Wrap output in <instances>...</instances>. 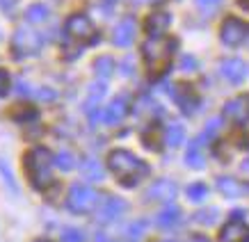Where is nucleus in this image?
<instances>
[{"instance_id":"f257e3e1","label":"nucleus","mask_w":249,"mask_h":242,"mask_svg":"<svg viewBox=\"0 0 249 242\" xmlns=\"http://www.w3.org/2000/svg\"><path fill=\"white\" fill-rule=\"evenodd\" d=\"M107 167L114 172V176L119 178L121 185H135L142 176L149 174V165L142 162L140 158H135L126 149H114L107 156Z\"/></svg>"},{"instance_id":"f03ea898","label":"nucleus","mask_w":249,"mask_h":242,"mask_svg":"<svg viewBox=\"0 0 249 242\" xmlns=\"http://www.w3.org/2000/svg\"><path fill=\"white\" fill-rule=\"evenodd\" d=\"M174 51H176V41L174 39H165V37H151L144 44V60L149 67V73L153 78L162 76L169 64H172Z\"/></svg>"},{"instance_id":"7ed1b4c3","label":"nucleus","mask_w":249,"mask_h":242,"mask_svg":"<svg viewBox=\"0 0 249 242\" xmlns=\"http://www.w3.org/2000/svg\"><path fill=\"white\" fill-rule=\"evenodd\" d=\"M51 167H53V156L48 153V149L37 146V149L28 151V156H25V172H28V178L37 190H48L53 185Z\"/></svg>"},{"instance_id":"20e7f679","label":"nucleus","mask_w":249,"mask_h":242,"mask_svg":"<svg viewBox=\"0 0 249 242\" xmlns=\"http://www.w3.org/2000/svg\"><path fill=\"white\" fill-rule=\"evenodd\" d=\"M67 37L71 41H76L78 46H87L96 41L98 32L85 14H73V16H69V21H67Z\"/></svg>"},{"instance_id":"39448f33","label":"nucleus","mask_w":249,"mask_h":242,"mask_svg":"<svg viewBox=\"0 0 249 242\" xmlns=\"http://www.w3.org/2000/svg\"><path fill=\"white\" fill-rule=\"evenodd\" d=\"M98 201V192H94L91 188L87 185H71L69 190V199H67V206L71 208L73 212H89L94 210V206Z\"/></svg>"},{"instance_id":"423d86ee","label":"nucleus","mask_w":249,"mask_h":242,"mask_svg":"<svg viewBox=\"0 0 249 242\" xmlns=\"http://www.w3.org/2000/svg\"><path fill=\"white\" fill-rule=\"evenodd\" d=\"M12 44H14L16 55H35V53H39V48H41V37H39L35 30L21 28V30H16Z\"/></svg>"},{"instance_id":"0eeeda50","label":"nucleus","mask_w":249,"mask_h":242,"mask_svg":"<svg viewBox=\"0 0 249 242\" xmlns=\"http://www.w3.org/2000/svg\"><path fill=\"white\" fill-rule=\"evenodd\" d=\"M249 25L240 18H227L224 25H222V41L227 46H238L247 39Z\"/></svg>"},{"instance_id":"6e6552de","label":"nucleus","mask_w":249,"mask_h":242,"mask_svg":"<svg viewBox=\"0 0 249 242\" xmlns=\"http://www.w3.org/2000/svg\"><path fill=\"white\" fill-rule=\"evenodd\" d=\"M126 201L119 197H106L98 206V212H96V220L98 222H114L119 220L121 215L126 212Z\"/></svg>"},{"instance_id":"1a4fd4ad","label":"nucleus","mask_w":249,"mask_h":242,"mask_svg":"<svg viewBox=\"0 0 249 242\" xmlns=\"http://www.w3.org/2000/svg\"><path fill=\"white\" fill-rule=\"evenodd\" d=\"M128 107H130L128 96H126V94H121V96H117V99L106 107V112H103V121H106L107 126H117V123H121V121L126 119Z\"/></svg>"},{"instance_id":"9d476101","label":"nucleus","mask_w":249,"mask_h":242,"mask_svg":"<svg viewBox=\"0 0 249 242\" xmlns=\"http://www.w3.org/2000/svg\"><path fill=\"white\" fill-rule=\"evenodd\" d=\"M149 199L151 201H162V204H169V201H174L176 199V194H178V188H176V183L169 181V178H160V181H156L149 188Z\"/></svg>"},{"instance_id":"9b49d317","label":"nucleus","mask_w":249,"mask_h":242,"mask_svg":"<svg viewBox=\"0 0 249 242\" xmlns=\"http://www.w3.org/2000/svg\"><path fill=\"white\" fill-rule=\"evenodd\" d=\"M224 117L235 123H245L249 119V96H238L224 105Z\"/></svg>"},{"instance_id":"f8f14e48","label":"nucleus","mask_w":249,"mask_h":242,"mask_svg":"<svg viewBox=\"0 0 249 242\" xmlns=\"http://www.w3.org/2000/svg\"><path fill=\"white\" fill-rule=\"evenodd\" d=\"M135 32H137V23L133 21V18H124L112 32L114 46H121V48L130 46L133 44V39H135Z\"/></svg>"},{"instance_id":"ddd939ff","label":"nucleus","mask_w":249,"mask_h":242,"mask_svg":"<svg viewBox=\"0 0 249 242\" xmlns=\"http://www.w3.org/2000/svg\"><path fill=\"white\" fill-rule=\"evenodd\" d=\"M219 71H222V76L227 78L229 83H242L245 80V73H247V67H245V62L238 60V57H231V60H224L219 64Z\"/></svg>"},{"instance_id":"4468645a","label":"nucleus","mask_w":249,"mask_h":242,"mask_svg":"<svg viewBox=\"0 0 249 242\" xmlns=\"http://www.w3.org/2000/svg\"><path fill=\"white\" fill-rule=\"evenodd\" d=\"M219 240L222 242H249V228L240 220H233L222 228Z\"/></svg>"},{"instance_id":"2eb2a0df","label":"nucleus","mask_w":249,"mask_h":242,"mask_svg":"<svg viewBox=\"0 0 249 242\" xmlns=\"http://www.w3.org/2000/svg\"><path fill=\"white\" fill-rule=\"evenodd\" d=\"M169 28V14L167 12H156L146 18V32L151 37H162Z\"/></svg>"},{"instance_id":"dca6fc26","label":"nucleus","mask_w":249,"mask_h":242,"mask_svg":"<svg viewBox=\"0 0 249 242\" xmlns=\"http://www.w3.org/2000/svg\"><path fill=\"white\" fill-rule=\"evenodd\" d=\"M174 96H176V101H178V105H181L183 112H195L196 110V96H195V91L190 89L188 85L183 83L178 85L176 89H174Z\"/></svg>"},{"instance_id":"f3484780","label":"nucleus","mask_w":249,"mask_h":242,"mask_svg":"<svg viewBox=\"0 0 249 242\" xmlns=\"http://www.w3.org/2000/svg\"><path fill=\"white\" fill-rule=\"evenodd\" d=\"M217 188L224 197H240L242 194V185L235 181V178H231V176H222V178H217Z\"/></svg>"},{"instance_id":"a211bd4d","label":"nucleus","mask_w":249,"mask_h":242,"mask_svg":"<svg viewBox=\"0 0 249 242\" xmlns=\"http://www.w3.org/2000/svg\"><path fill=\"white\" fill-rule=\"evenodd\" d=\"M185 139V128L181 123H169L165 130V144L167 146H181Z\"/></svg>"},{"instance_id":"6ab92c4d","label":"nucleus","mask_w":249,"mask_h":242,"mask_svg":"<svg viewBox=\"0 0 249 242\" xmlns=\"http://www.w3.org/2000/svg\"><path fill=\"white\" fill-rule=\"evenodd\" d=\"M106 91H107V85H106V80H98V83H94L89 87V99H87V110H94V107L98 105V101H103V96H106Z\"/></svg>"},{"instance_id":"aec40b11","label":"nucleus","mask_w":249,"mask_h":242,"mask_svg":"<svg viewBox=\"0 0 249 242\" xmlns=\"http://www.w3.org/2000/svg\"><path fill=\"white\" fill-rule=\"evenodd\" d=\"M94 71H96V76L101 78V80H106V78L112 76V71H114V60L110 57V55H103V57H98V60L94 62Z\"/></svg>"},{"instance_id":"412c9836","label":"nucleus","mask_w":249,"mask_h":242,"mask_svg":"<svg viewBox=\"0 0 249 242\" xmlns=\"http://www.w3.org/2000/svg\"><path fill=\"white\" fill-rule=\"evenodd\" d=\"M178 217H181V210L178 208H167V210L158 212V217H156V224L162 228H169L174 226L176 222H178Z\"/></svg>"},{"instance_id":"4be33fe9","label":"nucleus","mask_w":249,"mask_h":242,"mask_svg":"<svg viewBox=\"0 0 249 242\" xmlns=\"http://www.w3.org/2000/svg\"><path fill=\"white\" fill-rule=\"evenodd\" d=\"M25 18H28L30 23L46 21V18H48V7H46V5H41V2H35V5H30V7H28Z\"/></svg>"},{"instance_id":"5701e85b","label":"nucleus","mask_w":249,"mask_h":242,"mask_svg":"<svg viewBox=\"0 0 249 242\" xmlns=\"http://www.w3.org/2000/svg\"><path fill=\"white\" fill-rule=\"evenodd\" d=\"M83 176L87 181H101L103 178V169L96 160H85L83 162Z\"/></svg>"},{"instance_id":"b1692460","label":"nucleus","mask_w":249,"mask_h":242,"mask_svg":"<svg viewBox=\"0 0 249 242\" xmlns=\"http://www.w3.org/2000/svg\"><path fill=\"white\" fill-rule=\"evenodd\" d=\"M53 165H57L62 172H69V169H73V167H76V158H73V153L60 151V153H57V156L53 158Z\"/></svg>"},{"instance_id":"393cba45","label":"nucleus","mask_w":249,"mask_h":242,"mask_svg":"<svg viewBox=\"0 0 249 242\" xmlns=\"http://www.w3.org/2000/svg\"><path fill=\"white\" fill-rule=\"evenodd\" d=\"M144 228H146V224L137 220V222H133V224H128V226H126L124 235H126L130 242H137V240H140V238L144 235Z\"/></svg>"},{"instance_id":"a878e982","label":"nucleus","mask_w":249,"mask_h":242,"mask_svg":"<svg viewBox=\"0 0 249 242\" xmlns=\"http://www.w3.org/2000/svg\"><path fill=\"white\" fill-rule=\"evenodd\" d=\"M208 197V188H206L204 183H195V185H190L188 188V199L190 201H204V199Z\"/></svg>"},{"instance_id":"bb28decb","label":"nucleus","mask_w":249,"mask_h":242,"mask_svg":"<svg viewBox=\"0 0 249 242\" xmlns=\"http://www.w3.org/2000/svg\"><path fill=\"white\" fill-rule=\"evenodd\" d=\"M219 126H222V119H211L208 121V126H206V130L199 135V139H196V146H201V144H206L208 142V137L211 135H215L219 130Z\"/></svg>"},{"instance_id":"cd10ccee","label":"nucleus","mask_w":249,"mask_h":242,"mask_svg":"<svg viewBox=\"0 0 249 242\" xmlns=\"http://www.w3.org/2000/svg\"><path fill=\"white\" fill-rule=\"evenodd\" d=\"M185 165L188 167H195V169H201L204 167V158H201V153H199V146H190L188 156H185Z\"/></svg>"},{"instance_id":"c85d7f7f","label":"nucleus","mask_w":249,"mask_h":242,"mask_svg":"<svg viewBox=\"0 0 249 242\" xmlns=\"http://www.w3.org/2000/svg\"><path fill=\"white\" fill-rule=\"evenodd\" d=\"M62 242H85V235L78 228H64L62 231Z\"/></svg>"},{"instance_id":"c756f323","label":"nucleus","mask_w":249,"mask_h":242,"mask_svg":"<svg viewBox=\"0 0 249 242\" xmlns=\"http://www.w3.org/2000/svg\"><path fill=\"white\" fill-rule=\"evenodd\" d=\"M195 220L201 222V224H213V222L217 220V210L213 208V210H201V212H196Z\"/></svg>"},{"instance_id":"7c9ffc66","label":"nucleus","mask_w":249,"mask_h":242,"mask_svg":"<svg viewBox=\"0 0 249 242\" xmlns=\"http://www.w3.org/2000/svg\"><path fill=\"white\" fill-rule=\"evenodd\" d=\"M9 76H7V71H2V69H0V96H5V94H7L9 91Z\"/></svg>"},{"instance_id":"2f4dec72","label":"nucleus","mask_w":249,"mask_h":242,"mask_svg":"<svg viewBox=\"0 0 249 242\" xmlns=\"http://www.w3.org/2000/svg\"><path fill=\"white\" fill-rule=\"evenodd\" d=\"M181 67H183V71H192V69H196V60L192 55H185L181 62Z\"/></svg>"},{"instance_id":"473e14b6","label":"nucleus","mask_w":249,"mask_h":242,"mask_svg":"<svg viewBox=\"0 0 249 242\" xmlns=\"http://www.w3.org/2000/svg\"><path fill=\"white\" fill-rule=\"evenodd\" d=\"M121 73H124V76H130V73H133V57H126V60H124V64H121Z\"/></svg>"},{"instance_id":"72a5a7b5","label":"nucleus","mask_w":249,"mask_h":242,"mask_svg":"<svg viewBox=\"0 0 249 242\" xmlns=\"http://www.w3.org/2000/svg\"><path fill=\"white\" fill-rule=\"evenodd\" d=\"M196 2H199V5H201L204 9H215L219 2H222V0H196Z\"/></svg>"},{"instance_id":"f704fd0d","label":"nucleus","mask_w":249,"mask_h":242,"mask_svg":"<svg viewBox=\"0 0 249 242\" xmlns=\"http://www.w3.org/2000/svg\"><path fill=\"white\" fill-rule=\"evenodd\" d=\"M96 242H114L110 235H106V233H98L96 235Z\"/></svg>"},{"instance_id":"c9c22d12","label":"nucleus","mask_w":249,"mask_h":242,"mask_svg":"<svg viewBox=\"0 0 249 242\" xmlns=\"http://www.w3.org/2000/svg\"><path fill=\"white\" fill-rule=\"evenodd\" d=\"M190 242H208V240H206V238H201V235H195Z\"/></svg>"},{"instance_id":"e433bc0d","label":"nucleus","mask_w":249,"mask_h":242,"mask_svg":"<svg viewBox=\"0 0 249 242\" xmlns=\"http://www.w3.org/2000/svg\"><path fill=\"white\" fill-rule=\"evenodd\" d=\"M242 172H245V174H249V160H245V162H242Z\"/></svg>"},{"instance_id":"4c0bfd02","label":"nucleus","mask_w":249,"mask_h":242,"mask_svg":"<svg viewBox=\"0 0 249 242\" xmlns=\"http://www.w3.org/2000/svg\"><path fill=\"white\" fill-rule=\"evenodd\" d=\"M133 2H140V5H146V2H156V0H133Z\"/></svg>"},{"instance_id":"58836bf2","label":"nucleus","mask_w":249,"mask_h":242,"mask_svg":"<svg viewBox=\"0 0 249 242\" xmlns=\"http://www.w3.org/2000/svg\"><path fill=\"white\" fill-rule=\"evenodd\" d=\"M240 5L242 7H249V0H240Z\"/></svg>"},{"instance_id":"ea45409f","label":"nucleus","mask_w":249,"mask_h":242,"mask_svg":"<svg viewBox=\"0 0 249 242\" xmlns=\"http://www.w3.org/2000/svg\"><path fill=\"white\" fill-rule=\"evenodd\" d=\"M160 242H176V240H160Z\"/></svg>"},{"instance_id":"a19ab883","label":"nucleus","mask_w":249,"mask_h":242,"mask_svg":"<svg viewBox=\"0 0 249 242\" xmlns=\"http://www.w3.org/2000/svg\"><path fill=\"white\" fill-rule=\"evenodd\" d=\"M37 242H48V240H37Z\"/></svg>"}]
</instances>
